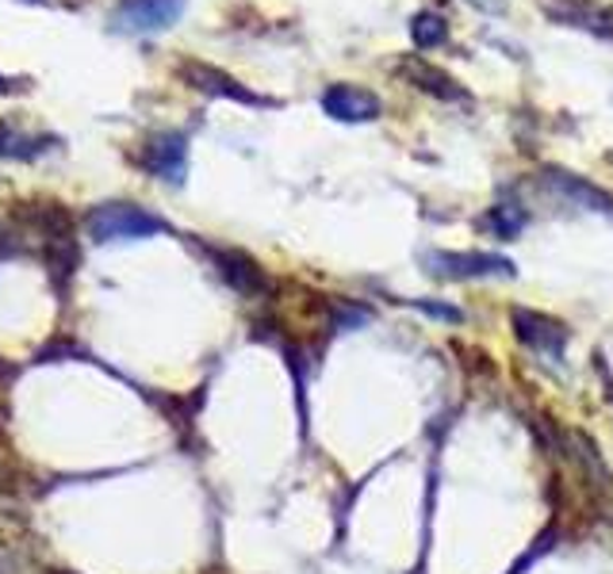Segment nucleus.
<instances>
[{
    "label": "nucleus",
    "mask_w": 613,
    "mask_h": 574,
    "mask_svg": "<svg viewBox=\"0 0 613 574\" xmlns=\"http://www.w3.org/2000/svg\"><path fill=\"white\" fill-rule=\"evenodd\" d=\"M323 111L338 123H373L384 111L376 92L360 89V85H330L323 92Z\"/></svg>",
    "instance_id": "7ed1b4c3"
},
{
    "label": "nucleus",
    "mask_w": 613,
    "mask_h": 574,
    "mask_svg": "<svg viewBox=\"0 0 613 574\" xmlns=\"http://www.w3.org/2000/svg\"><path fill=\"white\" fill-rule=\"evenodd\" d=\"M411 39L418 50H437L448 42V23L437 12H418L411 20Z\"/></svg>",
    "instance_id": "9b49d317"
},
{
    "label": "nucleus",
    "mask_w": 613,
    "mask_h": 574,
    "mask_svg": "<svg viewBox=\"0 0 613 574\" xmlns=\"http://www.w3.org/2000/svg\"><path fill=\"white\" fill-rule=\"evenodd\" d=\"M414 310H422V315H429V318H437V321H464V315L456 307H448V303H429V299H407Z\"/></svg>",
    "instance_id": "ddd939ff"
},
{
    "label": "nucleus",
    "mask_w": 613,
    "mask_h": 574,
    "mask_svg": "<svg viewBox=\"0 0 613 574\" xmlns=\"http://www.w3.org/2000/svg\"><path fill=\"white\" fill-rule=\"evenodd\" d=\"M545 185L552 191H560L564 199H572V204L586 207V211L613 215V196H610V191H602L599 185H591V180L575 177V172H567V169H545Z\"/></svg>",
    "instance_id": "0eeeda50"
},
{
    "label": "nucleus",
    "mask_w": 613,
    "mask_h": 574,
    "mask_svg": "<svg viewBox=\"0 0 613 574\" xmlns=\"http://www.w3.org/2000/svg\"><path fill=\"white\" fill-rule=\"evenodd\" d=\"M399 73L407 77L411 85H418L422 92L437 96V100H468V92H464L453 77L442 73V69H434V66H426V62H418V58H403Z\"/></svg>",
    "instance_id": "6e6552de"
},
{
    "label": "nucleus",
    "mask_w": 613,
    "mask_h": 574,
    "mask_svg": "<svg viewBox=\"0 0 613 574\" xmlns=\"http://www.w3.org/2000/svg\"><path fill=\"white\" fill-rule=\"evenodd\" d=\"M514 329H517V337H522V342L530 345L533 353H545V356H552V360H560V356H564L567 337H572L564 321H556L548 315H537V310H525V307L514 310Z\"/></svg>",
    "instance_id": "20e7f679"
},
{
    "label": "nucleus",
    "mask_w": 613,
    "mask_h": 574,
    "mask_svg": "<svg viewBox=\"0 0 613 574\" xmlns=\"http://www.w3.org/2000/svg\"><path fill=\"white\" fill-rule=\"evenodd\" d=\"M429 276L437 280H479V276H517L514 260L498 257V254H448V249H437V254L422 257Z\"/></svg>",
    "instance_id": "f03ea898"
},
{
    "label": "nucleus",
    "mask_w": 613,
    "mask_h": 574,
    "mask_svg": "<svg viewBox=\"0 0 613 574\" xmlns=\"http://www.w3.org/2000/svg\"><path fill=\"white\" fill-rule=\"evenodd\" d=\"M185 12V0H119L116 23L123 31H161L172 28Z\"/></svg>",
    "instance_id": "39448f33"
},
{
    "label": "nucleus",
    "mask_w": 613,
    "mask_h": 574,
    "mask_svg": "<svg viewBox=\"0 0 613 574\" xmlns=\"http://www.w3.org/2000/svg\"><path fill=\"white\" fill-rule=\"evenodd\" d=\"M219 265H223V276H227L230 284L238 287V291H261L265 287V276H261V268L254 265L249 257H238V254H223L219 257Z\"/></svg>",
    "instance_id": "9d476101"
},
{
    "label": "nucleus",
    "mask_w": 613,
    "mask_h": 574,
    "mask_svg": "<svg viewBox=\"0 0 613 574\" xmlns=\"http://www.w3.org/2000/svg\"><path fill=\"white\" fill-rule=\"evenodd\" d=\"M180 73H185L188 81L196 85V89H204V92H211V96H230V100H238V103H273V100H265V96H257V92L241 89V85L235 81V77L219 73V69H207V66L188 62L185 69H180Z\"/></svg>",
    "instance_id": "1a4fd4ad"
},
{
    "label": "nucleus",
    "mask_w": 613,
    "mask_h": 574,
    "mask_svg": "<svg viewBox=\"0 0 613 574\" xmlns=\"http://www.w3.org/2000/svg\"><path fill=\"white\" fill-rule=\"evenodd\" d=\"M89 238L92 241H135V238H154L166 230L158 215L142 211L135 204H100L89 215Z\"/></svg>",
    "instance_id": "f257e3e1"
},
{
    "label": "nucleus",
    "mask_w": 613,
    "mask_h": 574,
    "mask_svg": "<svg viewBox=\"0 0 613 574\" xmlns=\"http://www.w3.org/2000/svg\"><path fill=\"white\" fill-rule=\"evenodd\" d=\"M146 169L154 177L169 180V185H180L188 169V142L185 135H158L150 146H146Z\"/></svg>",
    "instance_id": "423d86ee"
},
{
    "label": "nucleus",
    "mask_w": 613,
    "mask_h": 574,
    "mask_svg": "<svg viewBox=\"0 0 613 574\" xmlns=\"http://www.w3.org/2000/svg\"><path fill=\"white\" fill-rule=\"evenodd\" d=\"M491 230L498 234V238H517L522 234V226H525V211L522 207H514V204H498V207H491Z\"/></svg>",
    "instance_id": "f8f14e48"
}]
</instances>
